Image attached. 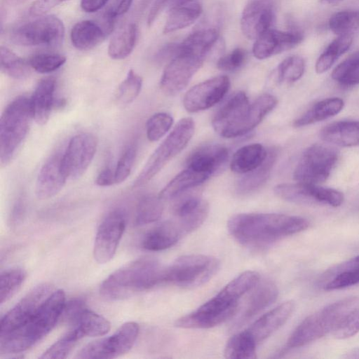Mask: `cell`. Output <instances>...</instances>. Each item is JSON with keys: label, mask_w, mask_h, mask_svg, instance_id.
<instances>
[{"label": "cell", "mask_w": 359, "mask_h": 359, "mask_svg": "<svg viewBox=\"0 0 359 359\" xmlns=\"http://www.w3.org/2000/svg\"><path fill=\"white\" fill-rule=\"evenodd\" d=\"M309 226L304 217L279 213H240L233 215L227 223L229 233L237 241L253 248L269 246Z\"/></svg>", "instance_id": "1"}, {"label": "cell", "mask_w": 359, "mask_h": 359, "mask_svg": "<svg viewBox=\"0 0 359 359\" xmlns=\"http://www.w3.org/2000/svg\"><path fill=\"white\" fill-rule=\"evenodd\" d=\"M277 103L276 97L269 93L262 94L250 102L245 92H236L216 112L212 127L224 137L242 136L258 126Z\"/></svg>", "instance_id": "2"}, {"label": "cell", "mask_w": 359, "mask_h": 359, "mask_svg": "<svg viewBox=\"0 0 359 359\" xmlns=\"http://www.w3.org/2000/svg\"><path fill=\"white\" fill-rule=\"evenodd\" d=\"M165 268L158 259L144 257L116 270L105 278L100 293L108 300L123 299L164 283Z\"/></svg>", "instance_id": "3"}, {"label": "cell", "mask_w": 359, "mask_h": 359, "mask_svg": "<svg viewBox=\"0 0 359 359\" xmlns=\"http://www.w3.org/2000/svg\"><path fill=\"white\" fill-rule=\"evenodd\" d=\"M65 304V292L53 291L27 322L0 335V354L19 353L33 346L53 330L62 316Z\"/></svg>", "instance_id": "4"}, {"label": "cell", "mask_w": 359, "mask_h": 359, "mask_svg": "<svg viewBox=\"0 0 359 359\" xmlns=\"http://www.w3.org/2000/svg\"><path fill=\"white\" fill-rule=\"evenodd\" d=\"M359 306V297L339 299L305 318L288 338L286 349L302 347L334 332Z\"/></svg>", "instance_id": "5"}, {"label": "cell", "mask_w": 359, "mask_h": 359, "mask_svg": "<svg viewBox=\"0 0 359 359\" xmlns=\"http://www.w3.org/2000/svg\"><path fill=\"white\" fill-rule=\"evenodd\" d=\"M34 120L31 99L19 96L4 110L0 119V163L7 165L15 157Z\"/></svg>", "instance_id": "6"}, {"label": "cell", "mask_w": 359, "mask_h": 359, "mask_svg": "<svg viewBox=\"0 0 359 359\" xmlns=\"http://www.w3.org/2000/svg\"><path fill=\"white\" fill-rule=\"evenodd\" d=\"M195 123L190 117L178 121L167 137L148 158L141 172L134 180L133 187L148 183L163 167L188 144L194 133Z\"/></svg>", "instance_id": "7"}, {"label": "cell", "mask_w": 359, "mask_h": 359, "mask_svg": "<svg viewBox=\"0 0 359 359\" xmlns=\"http://www.w3.org/2000/svg\"><path fill=\"white\" fill-rule=\"evenodd\" d=\"M239 299L226 285L196 310L177 319L175 325L187 329H206L218 325L236 313Z\"/></svg>", "instance_id": "8"}, {"label": "cell", "mask_w": 359, "mask_h": 359, "mask_svg": "<svg viewBox=\"0 0 359 359\" xmlns=\"http://www.w3.org/2000/svg\"><path fill=\"white\" fill-rule=\"evenodd\" d=\"M219 266V260L210 255H184L165 268L164 283L187 288L198 287L211 279Z\"/></svg>", "instance_id": "9"}, {"label": "cell", "mask_w": 359, "mask_h": 359, "mask_svg": "<svg viewBox=\"0 0 359 359\" xmlns=\"http://www.w3.org/2000/svg\"><path fill=\"white\" fill-rule=\"evenodd\" d=\"M338 156V151L329 145L310 146L304 151L294 170V179L297 182L315 184L326 181Z\"/></svg>", "instance_id": "10"}, {"label": "cell", "mask_w": 359, "mask_h": 359, "mask_svg": "<svg viewBox=\"0 0 359 359\" xmlns=\"http://www.w3.org/2000/svg\"><path fill=\"white\" fill-rule=\"evenodd\" d=\"M15 28L11 41L20 46H53L59 45L65 36V27L60 18L46 15Z\"/></svg>", "instance_id": "11"}, {"label": "cell", "mask_w": 359, "mask_h": 359, "mask_svg": "<svg viewBox=\"0 0 359 359\" xmlns=\"http://www.w3.org/2000/svg\"><path fill=\"white\" fill-rule=\"evenodd\" d=\"M139 325L135 322L123 324L112 335L92 341L76 355L79 359L115 358L128 352L135 343Z\"/></svg>", "instance_id": "12"}, {"label": "cell", "mask_w": 359, "mask_h": 359, "mask_svg": "<svg viewBox=\"0 0 359 359\" xmlns=\"http://www.w3.org/2000/svg\"><path fill=\"white\" fill-rule=\"evenodd\" d=\"M274 193L284 201L299 205L339 207L344 201V194L338 190L299 182L278 184L274 187Z\"/></svg>", "instance_id": "13"}, {"label": "cell", "mask_w": 359, "mask_h": 359, "mask_svg": "<svg viewBox=\"0 0 359 359\" xmlns=\"http://www.w3.org/2000/svg\"><path fill=\"white\" fill-rule=\"evenodd\" d=\"M205 57L188 53H180L168 62L162 74L160 86L168 95L184 90L202 66Z\"/></svg>", "instance_id": "14"}, {"label": "cell", "mask_w": 359, "mask_h": 359, "mask_svg": "<svg viewBox=\"0 0 359 359\" xmlns=\"http://www.w3.org/2000/svg\"><path fill=\"white\" fill-rule=\"evenodd\" d=\"M126 226V216L121 210L110 212L102 219L93 246V256L97 263H107L114 257Z\"/></svg>", "instance_id": "15"}, {"label": "cell", "mask_w": 359, "mask_h": 359, "mask_svg": "<svg viewBox=\"0 0 359 359\" xmlns=\"http://www.w3.org/2000/svg\"><path fill=\"white\" fill-rule=\"evenodd\" d=\"M53 292L48 283L30 290L1 320L0 335L14 330L27 322Z\"/></svg>", "instance_id": "16"}, {"label": "cell", "mask_w": 359, "mask_h": 359, "mask_svg": "<svg viewBox=\"0 0 359 359\" xmlns=\"http://www.w3.org/2000/svg\"><path fill=\"white\" fill-rule=\"evenodd\" d=\"M97 147V140L91 133H82L71 138L62 154L69 178L78 179L85 173L95 155Z\"/></svg>", "instance_id": "17"}, {"label": "cell", "mask_w": 359, "mask_h": 359, "mask_svg": "<svg viewBox=\"0 0 359 359\" xmlns=\"http://www.w3.org/2000/svg\"><path fill=\"white\" fill-rule=\"evenodd\" d=\"M230 88V80L225 75L217 76L201 82L191 88L184 95L183 104L189 112L208 109L226 95Z\"/></svg>", "instance_id": "18"}, {"label": "cell", "mask_w": 359, "mask_h": 359, "mask_svg": "<svg viewBox=\"0 0 359 359\" xmlns=\"http://www.w3.org/2000/svg\"><path fill=\"white\" fill-rule=\"evenodd\" d=\"M276 19L275 9L268 0H253L243 11L241 29L248 39L255 40L272 28Z\"/></svg>", "instance_id": "19"}, {"label": "cell", "mask_w": 359, "mask_h": 359, "mask_svg": "<svg viewBox=\"0 0 359 359\" xmlns=\"http://www.w3.org/2000/svg\"><path fill=\"white\" fill-rule=\"evenodd\" d=\"M303 39L299 31L283 32L271 28L255 40L252 53L259 60L266 59L295 47Z\"/></svg>", "instance_id": "20"}, {"label": "cell", "mask_w": 359, "mask_h": 359, "mask_svg": "<svg viewBox=\"0 0 359 359\" xmlns=\"http://www.w3.org/2000/svg\"><path fill=\"white\" fill-rule=\"evenodd\" d=\"M175 221L184 234L198 229L205 220L209 206L196 194H188L177 199L172 208Z\"/></svg>", "instance_id": "21"}, {"label": "cell", "mask_w": 359, "mask_h": 359, "mask_svg": "<svg viewBox=\"0 0 359 359\" xmlns=\"http://www.w3.org/2000/svg\"><path fill=\"white\" fill-rule=\"evenodd\" d=\"M67 178L62 154H57L51 156L41 167L38 175L35 187L36 197L43 200L54 196L62 189Z\"/></svg>", "instance_id": "22"}, {"label": "cell", "mask_w": 359, "mask_h": 359, "mask_svg": "<svg viewBox=\"0 0 359 359\" xmlns=\"http://www.w3.org/2000/svg\"><path fill=\"white\" fill-rule=\"evenodd\" d=\"M278 294V290L274 283L269 280H259L252 287V292L236 318L233 328H240L273 304L276 300Z\"/></svg>", "instance_id": "23"}, {"label": "cell", "mask_w": 359, "mask_h": 359, "mask_svg": "<svg viewBox=\"0 0 359 359\" xmlns=\"http://www.w3.org/2000/svg\"><path fill=\"white\" fill-rule=\"evenodd\" d=\"M294 306L295 304L292 300L283 302L259 317L246 330L257 344L270 337L287 322L293 313Z\"/></svg>", "instance_id": "24"}, {"label": "cell", "mask_w": 359, "mask_h": 359, "mask_svg": "<svg viewBox=\"0 0 359 359\" xmlns=\"http://www.w3.org/2000/svg\"><path fill=\"white\" fill-rule=\"evenodd\" d=\"M228 149L218 144H205L194 149L188 156L186 168L213 175L226 162Z\"/></svg>", "instance_id": "25"}, {"label": "cell", "mask_w": 359, "mask_h": 359, "mask_svg": "<svg viewBox=\"0 0 359 359\" xmlns=\"http://www.w3.org/2000/svg\"><path fill=\"white\" fill-rule=\"evenodd\" d=\"M319 284L325 291L359 284V255L328 269L322 275Z\"/></svg>", "instance_id": "26"}, {"label": "cell", "mask_w": 359, "mask_h": 359, "mask_svg": "<svg viewBox=\"0 0 359 359\" xmlns=\"http://www.w3.org/2000/svg\"><path fill=\"white\" fill-rule=\"evenodd\" d=\"M184 235L175 220L165 221L149 231L142 245L149 251H161L175 245Z\"/></svg>", "instance_id": "27"}, {"label": "cell", "mask_w": 359, "mask_h": 359, "mask_svg": "<svg viewBox=\"0 0 359 359\" xmlns=\"http://www.w3.org/2000/svg\"><path fill=\"white\" fill-rule=\"evenodd\" d=\"M278 150L271 147L268 150L265 161L255 170L243 174L236 182V190L238 194L246 196L259 190L267 182L276 161Z\"/></svg>", "instance_id": "28"}, {"label": "cell", "mask_w": 359, "mask_h": 359, "mask_svg": "<svg viewBox=\"0 0 359 359\" xmlns=\"http://www.w3.org/2000/svg\"><path fill=\"white\" fill-rule=\"evenodd\" d=\"M55 80L45 78L38 83L30 97L34 120L39 125L46 124L50 118L55 105Z\"/></svg>", "instance_id": "29"}, {"label": "cell", "mask_w": 359, "mask_h": 359, "mask_svg": "<svg viewBox=\"0 0 359 359\" xmlns=\"http://www.w3.org/2000/svg\"><path fill=\"white\" fill-rule=\"evenodd\" d=\"M321 139L340 147L359 145V121H344L330 123L320 133Z\"/></svg>", "instance_id": "30"}, {"label": "cell", "mask_w": 359, "mask_h": 359, "mask_svg": "<svg viewBox=\"0 0 359 359\" xmlns=\"http://www.w3.org/2000/svg\"><path fill=\"white\" fill-rule=\"evenodd\" d=\"M268 151L258 143L245 145L233 154L230 163L231 171L238 174L248 173L259 167L265 161Z\"/></svg>", "instance_id": "31"}, {"label": "cell", "mask_w": 359, "mask_h": 359, "mask_svg": "<svg viewBox=\"0 0 359 359\" xmlns=\"http://www.w3.org/2000/svg\"><path fill=\"white\" fill-rule=\"evenodd\" d=\"M210 176L208 173L186 168L161 190L158 196L163 201L175 198L188 189L203 183Z\"/></svg>", "instance_id": "32"}, {"label": "cell", "mask_w": 359, "mask_h": 359, "mask_svg": "<svg viewBox=\"0 0 359 359\" xmlns=\"http://www.w3.org/2000/svg\"><path fill=\"white\" fill-rule=\"evenodd\" d=\"M106 32L92 20H82L72 27L70 37L73 46L81 50L94 48L105 38Z\"/></svg>", "instance_id": "33"}, {"label": "cell", "mask_w": 359, "mask_h": 359, "mask_svg": "<svg viewBox=\"0 0 359 359\" xmlns=\"http://www.w3.org/2000/svg\"><path fill=\"white\" fill-rule=\"evenodd\" d=\"M219 38V33L216 29L209 28L196 31L178 43L177 54L188 53L205 58L217 43Z\"/></svg>", "instance_id": "34"}, {"label": "cell", "mask_w": 359, "mask_h": 359, "mask_svg": "<svg viewBox=\"0 0 359 359\" xmlns=\"http://www.w3.org/2000/svg\"><path fill=\"white\" fill-rule=\"evenodd\" d=\"M344 102L339 97H329L314 104L302 116L294 121V127H302L327 119L339 114Z\"/></svg>", "instance_id": "35"}, {"label": "cell", "mask_w": 359, "mask_h": 359, "mask_svg": "<svg viewBox=\"0 0 359 359\" xmlns=\"http://www.w3.org/2000/svg\"><path fill=\"white\" fill-rule=\"evenodd\" d=\"M202 12V6L198 3L172 6L165 21L163 33L174 32L190 26L196 21Z\"/></svg>", "instance_id": "36"}, {"label": "cell", "mask_w": 359, "mask_h": 359, "mask_svg": "<svg viewBox=\"0 0 359 359\" xmlns=\"http://www.w3.org/2000/svg\"><path fill=\"white\" fill-rule=\"evenodd\" d=\"M137 29L134 23H130L120 28L113 36L108 46V54L114 60L127 57L133 51L136 40Z\"/></svg>", "instance_id": "37"}, {"label": "cell", "mask_w": 359, "mask_h": 359, "mask_svg": "<svg viewBox=\"0 0 359 359\" xmlns=\"http://www.w3.org/2000/svg\"><path fill=\"white\" fill-rule=\"evenodd\" d=\"M72 325V327L77 328L84 337L102 336L111 328L108 320L87 307L81 311Z\"/></svg>", "instance_id": "38"}, {"label": "cell", "mask_w": 359, "mask_h": 359, "mask_svg": "<svg viewBox=\"0 0 359 359\" xmlns=\"http://www.w3.org/2000/svg\"><path fill=\"white\" fill-rule=\"evenodd\" d=\"M257 343L247 330L233 335L227 341L224 354L229 359H254Z\"/></svg>", "instance_id": "39"}, {"label": "cell", "mask_w": 359, "mask_h": 359, "mask_svg": "<svg viewBox=\"0 0 359 359\" xmlns=\"http://www.w3.org/2000/svg\"><path fill=\"white\" fill-rule=\"evenodd\" d=\"M351 35H339L334 39L320 55L316 63V72L323 74L329 70L336 60L351 46Z\"/></svg>", "instance_id": "40"}, {"label": "cell", "mask_w": 359, "mask_h": 359, "mask_svg": "<svg viewBox=\"0 0 359 359\" xmlns=\"http://www.w3.org/2000/svg\"><path fill=\"white\" fill-rule=\"evenodd\" d=\"M163 211V200L158 195H145L140 199L137 203L135 224L136 226H143L153 223L159 219Z\"/></svg>", "instance_id": "41"}, {"label": "cell", "mask_w": 359, "mask_h": 359, "mask_svg": "<svg viewBox=\"0 0 359 359\" xmlns=\"http://www.w3.org/2000/svg\"><path fill=\"white\" fill-rule=\"evenodd\" d=\"M0 65L3 73L15 79H23L30 73L29 62L5 46L0 48Z\"/></svg>", "instance_id": "42"}, {"label": "cell", "mask_w": 359, "mask_h": 359, "mask_svg": "<svg viewBox=\"0 0 359 359\" xmlns=\"http://www.w3.org/2000/svg\"><path fill=\"white\" fill-rule=\"evenodd\" d=\"M329 27L337 36L359 33V11H341L332 15Z\"/></svg>", "instance_id": "43"}, {"label": "cell", "mask_w": 359, "mask_h": 359, "mask_svg": "<svg viewBox=\"0 0 359 359\" xmlns=\"http://www.w3.org/2000/svg\"><path fill=\"white\" fill-rule=\"evenodd\" d=\"M332 78L346 86L359 84V50L337 65L332 73Z\"/></svg>", "instance_id": "44"}, {"label": "cell", "mask_w": 359, "mask_h": 359, "mask_svg": "<svg viewBox=\"0 0 359 359\" xmlns=\"http://www.w3.org/2000/svg\"><path fill=\"white\" fill-rule=\"evenodd\" d=\"M305 70L304 60L298 55L284 59L277 67L276 76L280 83H292L298 81Z\"/></svg>", "instance_id": "45"}, {"label": "cell", "mask_w": 359, "mask_h": 359, "mask_svg": "<svg viewBox=\"0 0 359 359\" xmlns=\"http://www.w3.org/2000/svg\"><path fill=\"white\" fill-rule=\"evenodd\" d=\"M83 334L76 327L50 346L39 358L43 359L65 358L74 348L77 341L83 338Z\"/></svg>", "instance_id": "46"}, {"label": "cell", "mask_w": 359, "mask_h": 359, "mask_svg": "<svg viewBox=\"0 0 359 359\" xmlns=\"http://www.w3.org/2000/svg\"><path fill=\"white\" fill-rule=\"evenodd\" d=\"M142 86V77L133 69L129 70L116 91V101L121 105L130 104L139 95Z\"/></svg>", "instance_id": "47"}, {"label": "cell", "mask_w": 359, "mask_h": 359, "mask_svg": "<svg viewBox=\"0 0 359 359\" xmlns=\"http://www.w3.org/2000/svg\"><path fill=\"white\" fill-rule=\"evenodd\" d=\"M26 278V272L20 268L7 269L1 273L0 303L8 301L18 290Z\"/></svg>", "instance_id": "48"}, {"label": "cell", "mask_w": 359, "mask_h": 359, "mask_svg": "<svg viewBox=\"0 0 359 359\" xmlns=\"http://www.w3.org/2000/svg\"><path fill=\"white\" fill-rule=\"evenodd\" d=\"M172 124L173 118L168 113L158 112L152 115L146 123L148 140L151 142L159 140L169 131Z\"/></svg>", "instance_id": "49"}, {"label": "cell", "mask_w": 359, "mask_h": 359, "mask_svg": "<svg viewBox=\"0 0 359 359\" xmlns=\"http://www.w3.org/2000/svg\"><path fill=\"white\" fill-rule=\"evenodd\" d=\"M66 62V57L57 53H40L32 56L29 60L31 67L38 73L53 72Z\"/></svg>", "instance_id": "50"}, {"label": "cell", "mask_w": 359, "mask_h": 359, "mask_svg": "<svg viewBox=\"0 0 359 359\" xmlns=\"http://www.w3.org/2000/svg\"><path fill=\"white\" fill-rule=\"evenodd\" d=\"M136 154L137 149L134 145H130L125 149L114 168L116 184H120L128 177L135 160Z\"/></svg>", "instance_id": "51"}, {"label": "cell", "mask_w": 359, "mask_h": 359, "mask_svg": "<svg viewBox=\"0 0 359 359\" xmlns=\"http://www.w3.org/2000/svg\"><path fill=\"white\" fill-rule=\"evenodd\" d=\"M247 51L237 48L228 54L221 56L217 62L219 69L224 72H233L242 67L247 60Z\"/></svg>", "instance_id": "52"}, {"label": "cell", "mask_w": 359, "mask_h": 359, "mask_svg": "<svg viewBox=\"0 0 359 359\" xmlns=\"http://www.w3.org/2000/svg\"><path fill=\"white\" fill-rule=\"evenodd\" d=\"M359 332V306L355 308L332 333L336 339H344Z\"/></svg>", "instance_id": "53"}, {"label": "cell", "mask_w": 359, "mask_h": 359, "mask_svg": "<svg viewBox=\"0 0 359 359\" xmlns=\"http://www.w3.org/2000/svg\"><path fill=\"white\" fill-rule=\"evenodd\" d=\"M86 307L81 299H72L65 302L62 315L66 321L72 325L81 311Z\"/></svg>", "instance_id": "54"}, {"label": "cell", "mask_w": 359, "mask_h": 359, "mask_svg": "<svg viewBox=\"0 0 359 359\" xmlns=\"http://www.w3.org/2000/svg\"><path fill=\"white\" fill-rule=\"evenodd\" d=\"M68 0H36L29 8V13L33 16H41L55 6Z\"/></svg>", "instance_id": "55"}, {"label": "cell", "mask_w": 359, "mask_h": 359, "mask_svg": "<svg viewBox=\"0 0 359 359\" xmlns=\"http://www.w3.org/2000/svg\"><path fill=\"white\" fill-rule=\"evenodd\" d=\"M132 3L133 0H115L104 15L114 20L116 17L126 13L130 8Z\"/></svg>", "instance_id": "56"}, {"label": "cell", "mask_w": 359, "mask_h": 359, "mask_svg": "<svg viewBox=\"0 0 359 359\" xmlns=\"http://www.w3.org/2000/svg\"><path fill=\"white\" fill-rule=\"evenodd\" d=\"M25 211V202L24 197L20 195L15 200L11 212L10 221L11 224L16 225L22 219Z\"/></svg>", "instance_id": "57"}, {"label": "cell", "mask_w": 359, "mask_h": 359, "mask_svg": "<svg viewBox=\"0 0 359 359\" xmlns=\"http://www.w3.org/2000/svg\"><path fill=\"white\" fill-rule=\"evenodd\" d=\"M95 184L100 187H109L116 184L115 169L107 165L97 176Z\"/></svg>", "instance_id": "58"}, {"label": "cell", "mask_w": 359, "mask_h": 359, "mask_svg": "<svg viewBox=\"0 0 359 359\" xmlns=\"http://www.w3.org/2000/svg\"><path fill=\"white\" fill-rule=\"evenodd\" d=\"M174 0H155L148 15L147 24L151 26L159 14L164 8L170 3L172 4Z\"/></svg>", "instance_id": "59"}, {"label": "cell", "mask_w": 359, "mask_h": 359, "mask_svg": "<svg viewBox=\"0 0 359 359\" xmlns=\"http://www.w3.org/2000/svg\"><path fill=\"white\" fill-rule=\"evenodd\" d=\"M108 0H81V8L87 13H94L102 8Z\"/></svg>", "instance_id": "60"}, {"label": "cell", "mask_w": 359, "mask_h": 359, "mask_svg": "<svg viewBox=\"0 0 359 359\" xmlns=\"http://www.w3.org/2000/svg\"><path fill=\"white\" fill-rule=\"evenodd\" d=\"M344 358H351V359H355V358H359V347L352 348L347 351L344 355L343 356Z\"/></svg>", "instance_id": "61"}, {"label": "cell", "mask_w": 359, "mask_h": 359, "mask_svg": "<svg viewBox=\"0 0 359 359\" xmlns=\"http://www.w3.org/2000/svg\"><path fill=\"white\" fill-rule=\"evenodd\" d=\"M194 1V0H174L172 4H173V6H175L189 4V3H191V1Z\"/></svg>", "instance_id": "62"}, {"label": "cell", "mask_w": 359, "mask_h": 359, "mask_svg": "<svg viewBox=\"0 0 359 359\" xmlns=\"http://www.w3.org/2000/svg\"><path fill=\"white\" fill-rule=\"evenodd\" d=\"M342 0H320V1L323 4H337L340 1H341Z\"/></svg>", "instance_id": "63"}, {"label": "cell", "mask_w": 359, "mask_h": 359, "mask_svg": "<svg viewBox=\"0 0 359 359\" xmlns=\"http://www.w3.org/2000/svg\"><path fill=\"white\" fill-rule=\"evenodd\" d=\"M27 0H8V3L12 4H20L27 1Z\"/></svg>", "instance_id": "64"}]
</instances>
